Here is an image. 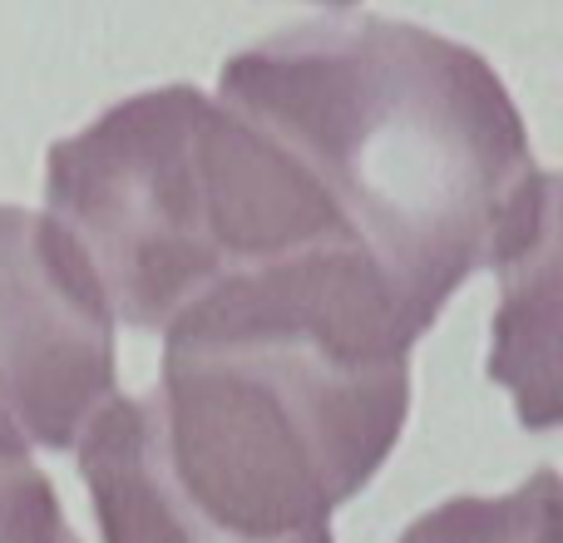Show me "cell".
I'll list each match as a JSON object with an SVG mask.
<instances>
[{
	"label": "cell",
	"instance_id": "2",
	"mask_svg": "<svg viewBox=\"0 0 563 543\" xmlns=\"http://www.w3.org/2000/svg\"><path fill=\"white\" fill-rule=\"evenodd\" d=\"M218 99L273 134L426 336L479 267L554 243V174L470 45L386 15L307 20L238 49Z\"/></svg>",
	"mask_w": 563,
	"mask_h": 543
},
{
	"label": "cell",
	"instance_id": "5",
	"mask_svg": "<svg viewBox=\"0 0 563 543\" xmlns=\"http://www.w3.org/2000/svg\"><path fill=\"white\" fill-rule=\"evenodd\" d=\"M559 475L539 469L525 489L505 499H450L420 514L400 543H559Z\"/></svg>",
	"mask_w": 563,
	"mask_h": 543
},
{
	"label": "cell",
	"instance_id": "4",
	"mask_svg": "<svg viewBox=\"0 0 563 543\" xmlns=\"http://www.w3.org/2000/svg\"><path fill=\"white\" fill-rule=\"evenodd\" d=\"M114 317L49 218L0 208V459L69 450L114 400Z\"/></svg>",
	"mask_w": 563,
	"mask_h": 543
},
{
	"label": "cell",
	"instance_id": "1",
	"mask_svg": "<svg viewBox=\"0 0 563 543\" xmlns=\"http://www.w3.org/2000/svg\"><path fill=\"white\" fill-rule=\"evenodd\" d=\"M164 370L79 445L104 543H331L396 450L416 331L376 267L317 257L164 326Z\"/></svg>",
	"mask_w": 563,
	"mask_h": 543
},
{
	"label": "cell",
	"instance_id": "3",
	"mask_svg": "<svg viewBox=\"0 0 563 543\" xmlns=\"http://www.w3.org/2000/svg\"><path fill=\"white\" fill-rule=\"evenodd\" d=\"M45 198L109 317L139 331L277 267L366 257L317 178L194 85L134 95L55 144Z\"/></svg>",
	"mask_w": 563,
	"mask_h": 543
},
{
	"label": "cell",
	"instance_id": "7",
	"mask_svg": "<svg viewBox=\"0 0 563 543\" xmlns=\"http://www.w3.org/2000/svg\"><path fill=\"white\" fill-rule=\"evenodd\" d=\"M321 5H356V0H321Z\"/></svg>",
	"mask_w": 563,
	"mask_h": 543
},
{
	"label": "cell",
	"instance_id": "6",
	"mask_svg": "<svg viewBox=\"0 0 563 543\" xmlns=\"http://www.w3.org/2000/svg\"><path fill=\"white\" fill-rule=\"evenodd\" d=\"M0 543H79L55 485L30 459H0Z\"/></svg>",
	"mask_w": 563,
	"mask_h": 543
}]
</instances>
